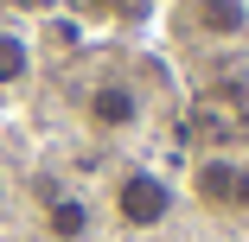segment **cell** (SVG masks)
Wrapping results in <instances>:
<instances>
[{
	"mask_svg": "<svg viewBox=\"0 0 249 242\" xmlns=\"http://www.w3.org/2000/svg\"><path fill=\"white\" fill-rule=\"evenodd\" d=\"M173 185L160 172H147V166H128L115 178V223L122 229H166L173 223Z\"/></svg>",
	"mask_w": 249,
	"mask_h": 242,
	"instance_id": "cell-1",
	"label": "cell"
},
{
	"mask_svg": "<svg viewBox=\"0 0 249 242\" xmlns=\"http://www.w3.org/2000/svg\"><path fill=\"white\" fill-rule=\"evenodd\" d=\"M141 115H147V102H141V89L128 77H103V83L83 89V121L96 134H134Z\"/></svg>",
	"mask_w": 249,
	"mask_h": 242,
	"instance_id": "cell-2",
	"label": "cell"
},
{
	"mask_svg": "<svg viewBox=\"0 0 249 242\" xmlns=\"http://www.w3.org/2000/svg\"><path fill=\"white\" fill-rule=\"evenodd\" d=\"M38 229H45V242H89L96 236V204L83 191H45L38 198Z\"/></svg>",
	"mask_w": 249,
	"mask_h": 242,
	"instance_id": "cell-3",
	"label": "cell"
},
{
	"mask_svg": "<svg viewBox=\"0 0 249 242\" xmlns=\"http://www.w3.org/2000/svg\"><path fill=\"white\" fill-rule=\"evenodd\" d=\"M185 26L198 38H217V45L249 38V0H185Z\"/></svg>",
	"mask_w": 249,
	"mask_h": 242,
	"instance_id": "cell-4",
	"label": "cell"
},
{
	"mask_svg": "<svg viewBox=\"0 0 249 242\" xmlns=\"http://www.w3.org/2000/svg\"><path fill=\"white\" fill-rule=\"evenodd\" d=\"M192 198L205 210H236V160L230 153H205L192 166Z\"/></svg>",
	"mask_w": 249,
	"mask_h": 242,
	"instance_id": "cell-5",
	"label": "cell"
},
{
	"mask_svg": "<svg viewBox=\"0 0 249 242\" xmlns=\"http://www.w3.org/2000/svg\"><path fill=\"white\" fill-rule=\"evenodd\" d=\"M26 77H32V45H26L19 32L0 26V89H13V83H26Z\"/></svg>",
	"mask_w": 249,
	"mask_h": 242,
	"instance_id": "cell-6",
	"label": "cell"
},
{
	"mask_svg": "<svg viewBox=\"0 0 249 242\" xmlns=\"http://www.w3.org/2000/svg\"><path fill=\"white\" fill-rule=\"evenodd\" d=\"M236 210H249V160H236Z\"/></svg>",
	"mask_w": 249,
	"mask_h": 242,
	"instance_id": "cell-7",
	"label": "cell"
},
{
	"mask_svg": "<svg viewBox=\"0 0 249 242\" xmlns=\"http://www.w3.org/2000/svg\"><path fill=\"white\" fill-rule=\"evenodd\" d=\"M0 191H7V178H0Z\"/></svg>",
	"mask_w": 249,
	"mask_h": 242,
	"instance_id": "cell-8",
	"label": "cell"
}]
</instances>
